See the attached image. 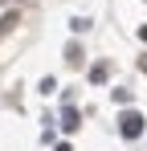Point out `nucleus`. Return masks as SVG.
<instances>
[{
    "mask_svg": "<svg viewBox=\"0 0 147 151\" xmlns=\"http://www.w3.org/2000/svg\"><path fill=\"white\" fill-rule=\"evenodd\" d=\"M119 135L122 139H139L143 135V114L139 110H122L119 114Z\"/></svg>",
    "mask_w": 147,
    "mask_h": 151,
    "instance_id": "1",
    "label": "nucleus"
},
{
    "mask_svg": "<svg viewBox=\"0 0 147 151\" xmlns=\"http://www.w3.org/2000/svg\"><path fill=\"white\" fill-rule=\"evenodd\" d=\"M12 29H17V12H4V17H0V37L12 33Z\"/></svg>",
    "mask_w": 147,
    "mask_h": 151,
    "instance_id": "2",
    "label": "nucleus"
},
{
    "mask_svg": "<svg viewBox=\"0 0 147 151\" xmlns=\"http://www.w3.org/2000/svg\"><path fill=\"white\" fill-rule=\"evenodd\" d=\"M61 127H66V131H78V110H74V106L66 110V119H61Z\"/></svg>",
    "mask_w": 147,
    "mask_h": 151,
    "instance_id": "3",
    "label": "nucleus"
},
{
    "mask_svg": "<svg viewBox=\"0 0 147 151\" xmlns=\"http://www.w3.org/2000/svg\"><path fill=\"white\" fill-rule=\"evenodd\" d=\"M106 74H110L106 65H94V70H90V82H106Z\"/></svg>",
    "mask_w": 147,
    "mask_h": 151,
    "instance_id": "4",
    "label": "nucleus"
},
{
    "mask_svg": "<svg viewBox=\"0 0 147 151\" xmlns=\"http://www.w3.org/2000/svg\"><path fill=\"white\" fill-rule=\"evenodd\" d=\"M139 70H143V74H147V57H143V61H139Z\"/></svg>",
    "mask_w": 147,
    "mask_h": 151,
    "instance_id": "5",
    "label": "nucleus"
},
{
    "mask_svg": "<svg viewBox=\"0 0 147 151\" xmlns=\"http://www.w3.org/2000/svg\"><path fill=\"white\" fill-rule=\"evenodd\" d=\"M139 37H143V41H147V25H143V29H139Z\"/></svg>",
    "mask_w": 147,
    "mask_h": 151,
    "instance_id": "6",
    "label": "nucleus"
}]
</instances>
